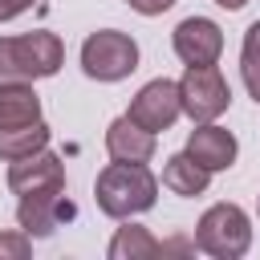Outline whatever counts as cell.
Listing matches in <instances>:
<instances>
[{"label":"cell","instance_id":"8fae6325","mask_svg":"<svg viewBox=\"0 0 260 260\" xmlns=\"http://www.w3.org/2000/svg\"><path fill=\"white\" fill-rule=\"evenodd\" d=\"M154 146H158V134L142 130L130 114H122L106 126V154L118 158V162H150Z\"/></svg>","mask_w":260,"mask_h":260},{"label":"cell","instance_id":"44dd1931","mask_svg":"<svg viewBox=\"0 0 260 260\" xmlns=\"http://www.w3.org/2000/svg\"><path fill=\"white\" fill-rule=\"evenodd\" d=\"M256 215H260V203H256Z\"/></svg>","mask_w":260,"mask_h":260},{"label":"cell","instance_id":"7a4b0ae2","mask_svg":"<svg viewBox=\"0 0 260 260\" xmlns=\"http://www.w3.org/2000/svg\"><path fill=\"white\" fill-rule=\"evenodd\" d=\"M61 65H65V45L49 28H32L24 37H0V85L53 77Z\"/></svg>","mask_w":260,"mask_h":260},{"label":"cell","instance_id":"3957f363","mask_svg":"<svg viewBox=\"0 0 260 260\" xmlns=\"http://www.w3.org/2000/svg\"><path fill=\"white\" fill-rule=\"evenodd\" d=\"M195 248L215 260H240L252 248V219L240 203H211L195 223Z\"/></svg>","mask_w":260,"mask_h":260},{"label":"cell","instance_id":"6da1fadb","mask_svg":"<svg viewBox=\"0 0 260 260\" xmlns=\"http://www.w3.org/2000/svg\"><path fill=\"white\" fill-rule=\"evenodd\" d=\"M93 199H98V211L110 215V219H134L142 211H150L158 203V179L146 162H110L98 171V183H93Z\"/></svg>","mask_w":260,"mask_h":260},{"label":"cell","instance_id":"7c38bea8","mask_svg":"<svg viewBox=\"0 0 260 260\" xmlns=\"http://www.w3.org/2000/svg\"><path fill=\"white\" fill-rule=\"evenodd\" d=\"M162 187H167L171 195L195 199V195H203V191L211 187V171L199 167L187 150H179V154H171V158L162 162Z\"/></svg>","mask_w":260,"mask_h":260},{"label":"cell","instance_id":"ac0fdd59","mask_svg":"<svg viewBox=\"0 0 260 260\" xmlns=\"http://www.w3.org/2000/svg\"><path fill=\"white\" fill-rule=\"evenodd\" d=\"M138 16H162L167 8H175V0H126Z\"/></svg>","mask_w":260,"mask_h":260},{"label":"cell","instance_id":"5bb4252c","mask_svg":"<svg viewBox=\"0 0 260 260\" xmlns=\"http://www.w3.org/2000/svg\"><path fill=\"white\" fill-rule=\"evenodd\" d=\"M106 256H110V260H150V256H162V244L150 236V228L122 219V228L110 236Z\"/></svg>","mask_w":260,"mask_h":260},{"label":"cell","instance_id":"d6986e66","mask_svg":"<svg viewBox=\"0 0 260 260\" xmlns=\"http://www.w3.org/2000/svg\"><path fill=\"white\" fill-rule=\"evenodd\" d=\"M32 4H37V0H0V24H8V20H16V16H24Z\"/></svg>","mask_w":260,"mask_h":260},{"label":"cell","instance_id":"9a60e30c","mask_svg":"<svg viewBox=\"0 0 260 260\" xmlns=\"http://www.w3.org/2000/svg\"><path fill=\"white\" fill-rule=\"evenodd\" d=\"M41 118V98L32 81H8L0 85V126H24Z\"/></svg>","mask_w":260,"mask_h":260},{"label":"cell","instance_id":"52a82bcc","mask_svg":"<svg viewBox=\"0 0 260 260\" xmlns=\"http://www.w3.org/2000/svg\"><path fill=\"white\" fill-rule=\"evenodd\" d=\"M171 45L183 65H215L223 53V28L211 16H187L175 24Z\"/></svg>","mask_w":260,"mask_h":260},{"label":"cell","instance_id":"ffe728a7","mask_svg":"<svg viewBox=\"0 0 260 260\" xmlns=\"http://www.w3.org/2000/svg\"><path fill=\"white\" fill-rule=\"evenodd\" d=\"M215 4H219V8H228V12H240L248 0H215Z\"/></svg>","mask_w":260,"mask_h":260},{"label":"cell","instance_id":"277c9868","mask_svg":"<svg viewBox=\"0 0 260 260\" xmlns=\"http://www.w3.org/2000/svg\"><path fill=\"white\" fill-rule=\"evenodd\" d=\"M81 69L93 81H122L138 69V45L130 32L98 28L81 41Z\"/></svg>","mask_w":260,"mask_h":260},{"label":"cell","instance_id":"ba28073f","mask_svg":"<svg viewBox=\"0 0 260 260\" xmlns=\"http://www.w3.org/2000/svg\"><path fill=\"white\" fill-rule=\"evenodd\" d=\"M65 187V162L45 146L28 158H16L8 162V191L20 199V195H37V191H61Z\"/></svg>","mask_w":260,"mask_h":260},{"label":"cell","instance_id":"9c48e42d","mask_svg":"<svg viewBox=\"0 0 260 260\" xmlns=\"http://www.w3.org/2000/svg\"><path fill=\"white\" fill-rule=\"evenodd\" d=\"M73 215V203L65 199V187L61 191H37V195H20L16 203V223L32 236V240H45L53 236L65 219Z\"/></svg>","mask_w":260,"mask_h":260},{"label":"cell","instance_id":"8992f818","mask_svg":"<svg viewBox=\"0 0 260 260\" xmlns=\"http://www.w3.org/2000/svg\"><path fill=\"white\" fill-rule=\"evenodd\" d=\"M142 130H150V134H162V130H171L179 118H183V98H179V81H171V77H154V81H146L134 98H130V110H126Z\"/></svg>","mask_w":260,"mask_h":260},{"label":"cell","instance_id":"e0dca14e","mask_svg":"<svg viewBox=\"0 0 260 260\" xmlns=\"http://www.w3.org/2000/svg\"><path fill=\"white\" fill-rule=\"evenodd\" d=\"M28 256H32V236L24 228L0 232V260H28Z\"/></svg>","mask_w":260,"mask_h":260},{"label":"cell","instance_id":"4fadbf2b","mask_svg":"<svg viewBox=\"0 0 260 260\" xmlns=\"http://www.w3.org/2000/svg\"><path fill=\"white\" fill-rule=\"evenodd\" d=\"M53 138V130L45 126V118L37 122H24V126H0V158L4 162H16V158H28L37 150H45Z\"/></svg>","mask_w":260,"mask_h":260},{"label":"cell","instance_id":"30bf717a","mask_svg":"<svg viewBox=\"0 0 260 260\" xmlns=\"http://www.w3.org/2000/svg\"><path fill=\"white\" fill-rule=\"evenodd\" d=\"M187 154H191L199 167H207L211 175H219V171H232V162H236V154H240V142H236V134L223 130L219 122H195V130H191V138H187Z\"/></svg>","mask_w":260,"mask_h":260},{"label":"cell","instance_id":"2e32d148","mask_svg":"<svg viewBox=\"0 0 260 260\" xmlns=\"http://www.w3.org/2000/svg\"><path fill=\"white\" fill-rule=\"evenodd\" d=\"M240 77H244L248 98L260 106V20H252L248 32H244V45H240Z\"/></svg>","mask_w":260,"mask_h":260},{"label":"cell","instance_id":"5b68a950","mask_svg":"<svg viewBox=\"0 0 260 260\" xmlns=\"http://www.w3.org/2000/svg\"><path fill=\"white\" fill-rule=\"evenodd\" d=\"M179 98L191 122H215L232 106V85L219 65H187V73L179 77Z\"/></svg>","mask_w":260,"mask_h":260}]
</instances>
